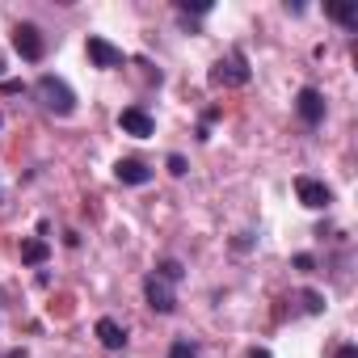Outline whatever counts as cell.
<instances>
[{
  "instance_id": "6da1fadb",
  "label": "cell",
  "mask_w": 358,
  "mask_h": 358,
  "mask_svg": "<svg viewBox=\"0 0 358 358\" xmlns=\"http://www.w3.org/2000/svg\"><path fill=\"white\" fill-rule=\"evenodd\" d=\"M38 97H43V106H47L51 114H59V118H68V114L76 110V93H72L59 76H43V80H38Z\"/></svg>"
},
{
  "instance_id": "7a4b0ae2",
  "label": "cell",
  "mask_w": 358,
  "mask_h": 358,
  "mask_svg": "<svg viewBox=\"0 0 358 358\" xmlns=\"http://www.w3.org/2000/svg\"><path fill=\"white\" fill-rule=\"evenodd\" d=\"M211 85H220V89H241V85H249V59H245V51H232L228 59H220V64L211 68Z\"/></svg>"
},
{
  "instance_id": "3957f363",
  "label": "cell",
  "mask_w": 358,
  "mask_h": 358,
  "mask_svg": "<svg viewBox=\"0 0 358 358\" xmlns=\"http://www.w3.org/2000/svg\"><path fill=\"white\" fill-rule=\"evenodd\" d=\"M13 51H17L26 64H38V59L47 55V38H43V30H38L34 22L13 26Z\"/></svg>"
},
{
  "instance_id": "277c9868",
  "label": "cell",
  "mask_w": 358,
  "mask_h": 358,
  "mask_svg": "<svg viewBox=\"0 0 358 358\" xmlns=\"http://www.w3.org/2000/svg\"><path fill=\"white\" fill-rule=\"evenodd\" d=\"M295 194H299V203L308 211H324L333 203V190L324 182H316V177H295Z\"/></svg>"
},
{
  "instance_id": "5b68a950",
  "label": "cell",
  "mask_w": 358,
  "mask_h": 358,
  "mask_svg": "<svg viewBox=\"0 0 358 358\" xmlns=\"http://www.w3.org/2000/svg\"><path fill=\"white\" fill-rule=\"evenodd\" d=\"M295 114H299L308 127L324 122V93H320V89H312V85H303V89H299V97H295Z\"/></svg>"
},
{
  "instance_id": "8992f818",
  "label": "cell",
  "mask_w": 358,
  "mask_h": 358,
  "mask_svg": "<svg viewBox=\"0 0 358 358\" xmlns=\"http://www.w3.org/2000/svg\"><path fill=\"white\" fill-rule=\"evenodd\" d=\"M85 51H89V64H93V68H122V51H118L114 43H106L101 34H89Z\"/></svg>"
},
{
  "instance_id": "52a82bcc",
  "label": "cell",
  "mask_w": 358,
  "mask_h": 358,
  "mask_svg": "<svg viewBox=\"0 0 358 358\" xmlns=\"http://www.w3.org/2000/svg\"><path fill=\"white\" fill-rule=\"evenodd\" d=\"M118 127H122L127 135H135V139H148V135L156 131V122H152V114H148L143 106H127V110L118 114Z\"/></svg>"
},
{
  "instance_id": "ba28073f",
  "label": "cell",
  "mask_w": 358,
  "mask_h": 358,
  "mask_svg": "<svg viewBox=\"0 0 358 358\" xmlns=\"http://www.w3.org/2000/svg\"><path fill=\"white\" fill-rule=\"evenodd\" d=\"M143 295H148V308H152V312H160V316H169V312L177 308V299H173L169 282H160L156 274H148V278H143Z\"/></svg>"
},
{
  "instance_id": "9c48e42d",
  "label": "cell",
  "mask_w": 358,
  "mask_h": 358,
  "mask_svg": "<svg viewBox=\"0 0 358 358\" xmlns=\"http://www.w3.org/2000/svg\"><path fill=\"white\" fill-rule=\"evenodd\" d=\"M114 177H118L122 186H148V182H152V169H148L139 156H122V160L114 164Z\"/></svg>"
},
{
  "instance_id": "30bf717a",
  "label": "cell",
  "mask_w": 358,
  "mask_h": 358,
  "mask_svg": "<svg viewBox=\"0 0 358 358\" xmlns=\"http://www.w3.org/2000/svg\"><path fill=\"white\" fill-rule=\"evenodd\" d=\"M97 341H101L106 350H122V345H127V329H122L118 320L101 316V320H97Z\"/></svg>"
},
{
  "instance_id": "8fae6325",
  "label": "cell",
  "mask_w": 358,
  "mask_h": 358,
  "mask_svg": "<svg viewBox=\"0 0 358 358\" xmlns=\"http://www.w3.org/2000/svg\"><path fill=\"white\" fill-rule=\"evenodd\" d=\"M51 257V245L43 241V236H30V241H22V262L26 266H43Z\"/></svg>"
},
{
  "instance_id": "7c38bea8",
  "label": "cell",
  "mask_w": 358,
  "mask_h": 358,
  "mask_svg": "<svg viewBox=\"0 0 358 358\" xmlns=\"http://www.w3.org/2000/svg\"><path fill=\"white\" fill-rule=\"evenodd\" d=\"M156 278L173 287V282H182V278H186V266L177 262V257H164V262H156Z\"/></svg>"
},
{
  "instance_id": "4fadbf2b",
  "label": "cell",
  "mask_w": 358,
  "mask_h": 358,
  "mask_svg": "<svg viewBox=\"0 0 358 358\" xmlns=\"http://www.w3.org/2000/svg\"><path fill=\"white\" fill-rule=\"evenodd\" d=\"M324 13H329L337 26H358V13H354L350 5H324Z\"/></svg>"
},
{
  "instance_id": "5bb4252c",
  "label": "cell",
  "mask_w": 358,
  "mask_h": 358,
  "mask_svg": "<svg viewBox=\"0 0 358 358\" xmlns=\"http://www.w3.org/2000/svg\"><path fill=\"white\" fill-rule=\"evenodd\" d=\"M299 299H303V312H312V316L324 312V295L320 291H299Z\"/></svg>"
},
{
  "instance_id": "9a60e30c",
  "label": "cell",
  "mask_w": 358,
  "mask_h": 358,
  "mask_svg": "<svg viewBox=\"0 0 358 358\" xmlns=\"http://www.w3.org/2000/svg\"><path fill=\"white\" fill-rule=\"evenodd\" d=\"M169 358H199V345L194 341H173L169 345Z\"/></svg>"
},
{
  "instance_id": "2e32d148",
  "label": "cell",
  "mask_w": 358,
  "mask_h": 358,
  "mask_svg": "<svg viewBox=\"0 0 358 358\" xmlns=\"http://www.w3.org/2000/svg\"><path fill=\"white\" fill-rule=\"evenodd\" d=\"M182 13H211V0H182Z\"/></svg>"
},
{
  "instance_id": "e0dca14e",
  "label": "cell",
  "mask_w": 358,
  "mask_h": 358,
  "mask_svg": "<svg viewBox=\"0 0 358 358\" xmlns=\"http://www.w3.org/2000/svg\"><path fill=\"white\" fill-rule=\"evenodd\" d=\"M186 169H190V164H186V156H177V152L169 156V173H173V177H186Z\"/></svg>"
},
{
  "instance_id": "ac0fdd59",
  "label": "cell",
  "mask_w": 358,
  "mask_h": 358,
  "mask_svg": "<svg viewBox=\"0 0 358 358\" xmlns=\"http://www.w3.org/2000/svg\"><path fill=\"white\" fill-rule=\"evenodd\" d=\"M249 245H253V236H249V232H241V236H236V241H232V249H236V253H245V249H249Z\"/></svg>"
},
{
  "instance_id": "d6986e66",
  "label": "cell",
  "mask_w": 358,
  "mask_h": 358,
  "mask_svg": "<svg viewBox=\"0 0 358 358\" xmlns=\"http://www.w3.org/2000/svg\"><path fill=\"white\" fill-rule=\"evenodd\" d=\"M0 93H26V85L22 80H5V85H0Z\"/></svg>"
},
{
  "instance_id": "ffe728a7",
  "label": "cell",
  "mask_w": 358,
  "mask_h": 358,
  "mask_svg": "<svg viewBox=\"0 0 358 358\" xmlns=\"http://www.w3.org/2000/svg\"><path fill=\"white\" fill-rule=\"evenodd\" d=\"M333 358H358V345H337V354Z\"/></svg>"
},
{
  "instance_id": "44dd1931",
  "label": "cell",
  "mask_w": 358,
  "mask_h": 358,
  "mask_svg": "<svg viewBox=\"0 0 358 358\" xmlns=\"http://www.w3.org/2000/svg\"><path fill=\"white\" fill-rule=\"evenodd\" d=\"M5 358H26V350H9V354H5Z\"/></svg>"
},
{
  "instance_id": "7402d4cb",
  "label": "cell",
  "mask_w": 358,
  "mask_h": 358,
  "mask_svg": "<svg viewBox=\"0 0 358 358\" xmlns=\"http://www.w3.org/2000/svg\"><path fill=\"white\" fill-rule=\"evenodd\" d=\"M249 358H270V350H253V354H249Z\"/></svg>"
}]
</instances>
